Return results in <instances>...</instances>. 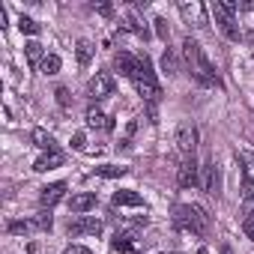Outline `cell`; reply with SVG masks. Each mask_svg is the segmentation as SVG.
<instances>
[{"instance_id": "cell-12", "label": "cell", "mask_w": 254, "mask_h": 254, "mask_svg": "<svg viewBox=\"0 0 254 254\" xmlns=\"http://www.w3.org/2000/svg\"><path fill=\"white\" fill-rule=\"evenodd\" d=\"M87 126L90 129H105V132H114V120L108 114H102L99 108H90L87 111Z\"/></svg>"}, {"instance_id": "cell-18", "label": "cell", "mask_w": 254, "mask_h": 254, "mask_svg": "<svg viewBox=\"0 0 254 254\" xmlns=\"http://www.w3.org/2000/svg\"><path fill=\"white\" fill-rule=\"evenodd\" d=\"M93 42L90 39H78V45H75V57H78V66H90V60H93Z\"/></svg>"}, {"instance_id": "cell-17", "label": "cell", "mask_w": 254, "mask_h": 254, "mask_svg": "<svg viewBox=\"0 0 254 254\" xmlns=\"http://www.w3.org/2000/svg\"><path fill=\"white\" fill-rule=\"evenodd\" d=\"M24 57H27V63H30L33 69H39V66H42V60H45L48 54L42 51V45H39V42H27V45H24Z\"/></svg>"}, {"instance_id": "cell-21", "label": "cell", "mask_w": 254, "mask_h": 254, "mask_svg": "<svg viewBox=\"0 0 254 254\" xmlns=\"http://www.w3.org/2000/svg\"><path fill=\"white\" fill-rule=\"evenodd\" d=\"M180 12H183L189 21L194 18L197 24H206V18H203V6H200V3H191V6H189V3H180Z\"/></svg>"}, {"instance_id": "cell-30", "label": "cell", "mask_w": 254, "mask_h": 254, "mask_svg": "<svg viewBox=\"0 0 254 254\" xmlns=\"http://www.w3.org/2000/svg\"><path fill=\"white\" fill-rule=\"evenodd\" d=\"M242 191H245V197H251V194H254V174H245V183H242Z\"/></svg>"}, {"instance_id": "cell-3", "label": "cell", "mask_w": 254, "mask_h": 254, "mask_svg": "<svg viewBox=\"0 0 254 254\" xmlns=\"http://www.w3.org/2000/svg\"><path fill=\"white\" fill-rule=\"evenodd\" d=\"M209 12H212V18H215V24H218V30L230 39V42H239L242 39V30L236 27V18L221 6V0H215V3H209Z\"/></svg>"}, {"instance_id": "cell-36", "label": "cell", "mask_w": 254, "mask_h": 254, "mask_svg": "<svg viewBox=\"0 0 254 254\" xmlns=\"http://www.w3.org/2000/svg\"><path fill=\"white\" fill-rule=\"evenodd\" d=\"M218 254H230V248H221V251H218Z\"/></svg>"}, {"instance_id": "cell-25", "label": "cell", "mask_w": 254, "mask_h": 254, "mask_svg": "<svg viewBox=\"0 0 254 254\" xmlns=\"http://www.w3.org/2000/svg\"><path fill=\"white\" fill-rule=\"evenodd\" d=\"M33 230V221H9L6 224V233H30Z\"/></svg>"}, {"instance_id": "cell-5", "label": "cell", "mask_w": 254, "mask_h": 254, "mask_svg": "<svg viewBox=\"0 0 254 254\" xmlns=\"http://www.w3.org/2000/svg\"><path fill=\"white\" fill-rule=\"evenodd\" d=\"M174 141H177V150L183 153V159H186V156H194V147H197V129H194L191 123H180Z\"/></svg>"}, {"instance_id": "cell-33", "label": "cell", "mask_w": 254, "mask_h": 254, "mask_svg": "<svg viewBox=\"0 0 254 254\" xmlns=\"http://www.w3.org/2000/svg\"><path fill=\"white\" fill-rule=\"evenodd\" d=\"M96 12H99V15H105V18H111V15H114V6H111V3H99V6H96Z\"/></svg>"}, {"instance_id": "cell-19", "label": "cell", "mask_w": 254, "mask_h": 254, "mask_svg": "<svg viewBox=\"0 0 254 254\" xmlns=\"http://www.w3.org/2000/svg\"><path fill=\"white\" fill-rule=\"evenodd\" d=\"M126 27H129V30H135L138 36H144V42L150 39V27H147V24H144V21L135 15V12H129V15H126Z\"/></svg>"}, {"instance_id": "cell-1", "label": "cell", "mask_w": 254, "mask_h": 254, "mask_svg": "<svg viewBox=\"0 0 254 254\" xmlns=\"http://www.w3.org/2000/svg\"><path fill=\"white\" fill-rule=\"evenodd\" d=\"M183 57H186V63H189V72H191V78H194L200 87H215V90H221V81H218V75H215L212 63L206 60L203 48H200V45H197L191 36L183 42Z\"/></svg>"}, {"instance_id": "cell-10", "label": "cell", "mask_w": 254, "mask_h": 254, "mask_svg": "<svg viewBox=\"0 0 254 254\" xmlns=\"http://www.w3.org/2000/svg\"><path fill=\"white\" fill-rule=\"evenodd\" d=\"M114 69H117L120 75H126V78H135V72H138V57L129 54V51H117V54H114Z\"/></svg>"}, {"instance_id": "cell-2", "label": "cell", "mask_w": 254, "mask_h": 254, "mask_svg": "<svg viewBox=\"0 0 254 254\" xmlns=\"http://www.w3.org/2000/svg\"><path fill=\"white\" fill-rule=\"evenodd\" d=\"M209 224H212V218L200 203H183L174 209V227L177 230H189L194 236H203L209 230Z\"/></svg>"}, {"instance_id": "cell-14", "label": "cell", "mask_w": 254, "mask_h": 254, "mask_svg": "<svg viewBox=\"0 0 254 254\" xmlns=\"http://www.w3.org/2000/svg\"><path fill=\"white\" fill-rule=\"evenodd\" d=\"M111 248L114 251H120V254H135V236L132 233H114V239H111Z\"/></svg>"}, {"instance_id": "cell-26", "label": "cell", "mask_w": 254, "mask_h": 254, "mask_svg": "<svg viewBox=\"0 0 254 254\" xmlns=\"http://www.w3.org/2000/svg\"><path fill=\"white\" fill-rule=\"evenodd\" d=\"M153 24H156V36H159L162 42H168V39H171V30H168V21H165V18H153Z\"/></svg>"}, {"instance_id": "cell-4", "label": "cell", "mask_w": 254, "mask_h": 254, "mask_svg": "<svg viewBox=\"0 0 254 254\" xmlns=\"http://www.w3.org/2000/svg\"><path fill=\"white\" fill-rule=\"evenodd\" d=\"M197 183H200V168H197L194 156H186L177 168V186L180 189H194Z\"/></svg>"}, {"instance_id": "cell-37", "label": "cell", "mask_w": 254, "mask_h": 254, "mask_svg": "<svg viewBox=\"0 0 254 254\" xmlns=\"http://www.w3.org/2000/svg\"><path fill=\"white\" fill-rule=\"evenodd\" d=\"M162 254H177V251H162Z\"/></svg>"}, {"instance_id": "cell-9", "label": "cell", "mask_w": 254, "mask_h": 254, "mask_svg": "<svg viewBox=\"0 0 254 254\" xmlns=\"http://www.w3.org/2000/svg\"><path fill=\"white\" fill-rule=\"evenodd\" d=\"M63 197H66V183H51V186L39 189V203H42V209H51V206L60 203Z\"/></svg>"}, {"instance_id": "cell-27", "label": "cell", "mask_w": 254, "mask_h": 254, "mask_svg": "<svg viewBox=\"0 0 254 254\" xmlns=\"http://www.w3.org/2000/svg\"><path fill=\"white\" fill-rule=\"evenodd\" d=\"M162 69H165L168 75H174V72H177V57H174L171 51H165V54H162Z\"/></svg>"}, {"instance_id": "cell-11", "label": "cell", "mask_w": 254, "mask_h": 254, "mask_svg": "<svg viewBox=\"0 0 254 254\" xmlns=\"http://www.w3.org/2000/svg\"><path fill=\"white\" fill-rule=\"evenodd\" d=\"M93 206H96V194H93V191H81V194H72V197H69V209L78 212V215H81V212H90Z\"/></svg>"}, {"instance_id": "cell-22", "label": "cell", "mask_w": 254, "mask_h": 254, "mask_svg": "<svg viewBox=\"0 0 254 254\" xmlns=\"http://www.w3.org/2000/svg\"><path fill=\"white\" fill-rule=\"evenodd\" d=\"M60 66H63V63H60V57H57V54H48V57L42 60L39 72H42V75H57V72H60Z\"/></svg>"}, {"instance_id": "cell-31", "label": "cell", "mask_w": 254, "mask_h": 254, "mask_svg": "<svg viewBox=\"0 0 254 254\" xmlns=\"http://www.w3.org/2000/svg\"><path fill=\"white\" fill-rule=\"evenodd\" d=\"M84 144H87L84 132H75V135H72V150H84Z\"/></svg>"}, {"instance_id": "cell-24", "label": "cell", "mask_w": 254, "mask_h": 254, "mask_svg": "<svg viewBox=\"0 0 254 254\" xmlns=\"http://www.w3.org/2000/svg\"><path fill=\"white\" fill-rule=\"evenodd\" d=\"M51 224H54V218H51L48 209H42V212L33 218V227H36V230H51Z\"/></svg>"}, {"instance_id": "cell-28", "label": "cell", "mask_w": 254, "mask_h": 254, "mask_svg": "<svg viewBox=\"0 0 254 254\" xmlns=\"http://www.w3.org/2000/svg\"><path fill=\"white\" fill-rule=\"evenodd\" d=\"M54 96H57V105H63V108H66V105L72 102V99H69V90H66V87H57V90H54Z\"/></svg>"}, {"instance_id": "cell-13", "label": "cell", "mask_w": 254, "mask_h": 254, "mask_svg": "<svg viewBox=\"0 0 254 254\" xmlns=\"http://www.w3.org/2000/svg\"><path fill=\"white\" fill-rule=\"evenodd\" d=\"M63 165V156L54 150V153H45V156H39L36 162H33V171L36 174H45V171H54V168H60Z\"/></svg>"}, {"instance_id": "cell-6", "label": "cell", "mask_w": 254, "mask_h": 254, "mask_svg": "<svg viewBox=\"0 0 254 254\" xmlns=\"http://www.w3.org/2000/svg\"><path fill=\"white\" fill-rule=\"evenodd\" d=\"M114 87L117 84L108 72H96L87 84V93H90V99H108V96H114Z\"/></svg>"}, {"instance_id": "cell-16", "label": "cell", "mask_w": 254, "mask_h": 254, "mask_svg": "<svg viewBox=\"0 0 254 254\" xmlns=\"http://www.w3.org/2000/svg\"><path fill=\"white\" fill-rule=\"evenodd\" d=\"M114 206H144V197L132 189H123L114 194Z\"/></svg>"}, {"instance_id": "cell-35", "label": "cell", "mask_w": 254, "mask_h": 254, "mask_svg": "<svg viewBox=\"0 0 254 254\" xmlns=\"http://www.w3.org/2000/svg\"><path fill=\"white\" fill-rule=\"evenodd\" d=\"M242 39H245V42H251V45H254V27H251V30H245V33H242Z\"/></svg>"}, {"instance_id": "cell-7", "label": "cell", "mask_w": 254, "mask_h": 254, "mask_svg": "<svg viewBox=\"0 0 254 254\" xmlns=\"http://www.w3.org/2000/svg\"><path fill=\"white\" fill-rule=\"evenodd\" d=\"M102 233V221L93 215H78L75 221H69V236H99Z\"/></svg>"}, {"instance_id": "cell-8", "label": "cell", "mask_w": 254, "mask_h": 254, "mask_svg": "<svg viewBox=\"0 0 254 254\" xmlns=\"http://www.w3.org/2000/svg\"><path fill=\"white\" fill-rule=\"evenodd\" d=\"M200 189H203L206 194H218V191H221V177H218L215 162H206V165L200 168Z\"/></svg>"}, {"instance_id": "cell-23", "label": "cell", "mask_w": 254, "mask_h": 254, "mask_svg": "<svg viewBox=\"0 0 254 254\" xmlns=\"http://www.w3.org/2000/svg\"><path fill=\"white\" fill-rule=\"evenodd\" d=\"M18 30H21V33H27V36H39V33H42V27H39L33 18H27V15H21V18H18Z\"/></svg>"}, {"instance_id": "cell-32", "label": "cell", "mask_w": 254, "mask_h": 254, "mask_svg": "<svg viewBox=\"0 0 254 254\" xmlns=\"http://www.w3.org/2000/svg\"><path fill=\"white\" fill-rule=\"evenodd\" d=\"M63 254H93L90 248H84V245H66V251Z\"/></svg>"}, {"instance_id": "cell-34", "label": "cell", "mask_w": 254, "mask_h": 254, "mask_svg": "<svg viewBox=\"0 0 254 254\" xmlns=\"http://www.w3.org/2000/svg\"><path fill=\"white\" fill-rule=\"evenodd\" d=\"M242 212H245V215H254V194H251V197H245V203H242Z\"/></svg>"}, {"instance_id": "cell-20", "label": "cell", "mask_w": 254, "mask_h": 254, "mask_svg": "<svg viewBox=\"0 0 254 254\" xmlns=\"http://www.w3.org/2000/svg\"><path fill=\"white\" fill-rule=\"evenodd\" d=\"M129 174V168H120V165H102V168H96V177H102V180H117V177H126Z\"/></svg>"}, {"instance_id": "cell-29", "label": "cell", "mask_w": 254, "mask_h": 254, "mask_svg": "<svg viewBox=\"0 0 254 254\" xmlns=\"http://www.w3.org/2000/svg\"><path fill=\"white\" fill-rule=\"evenodd\" d=\"M242 233H245L248 239H254V215H245V221H242Z\"/></svg>"}, {"instance_id": "cell-15", "label": "cell", "mask_w": 254, "mask_h": 254, "mask_svg": "<svg viewBox=\"0 0 254 254\" xmlns=\"http://www.w3.org/2000/svg\"><path fill=\"white\" fill-rule=\"evenodd\" d=\"M30 141H33V147H39V150H45V153H54V150H57L54 135L45 132V129H33V132H30Z\"/></svg>"}]
</instances>
